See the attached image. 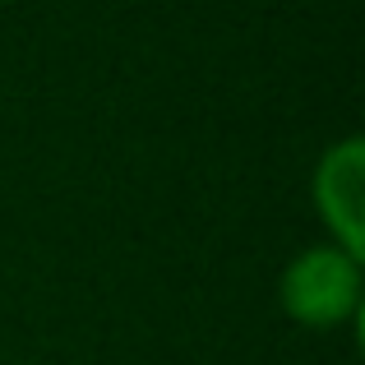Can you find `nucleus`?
I'll use <instances>...</instances> for the list:
<instances>
[{
	"label": "nucleus",
	"mask_w": 365,
	"mask_h": 365,
	"mask_svg": "<svg viewBox=\"0 0 365 365\" xmlns=\"http://www.w3.org/2000/svg\"><path fill=\"white\" fill-rule=\"evenodd\" d=\"M277 301L305 329H338L361 314V259L342 245H310L282 268Z\"/></svg>",
	"instance_id": "obj_1"
},
{
	"label": "nucleus",
	"mask_w": 365,
	"mask_h": 365,
	"mask_svg": "<svg viewBox=\"0 0 365 365\" xmlns=\"http://www.w3.org/2000/svg\"><path fill=\"white\" fill-rule=\"evenodd\" d=\"M310 199L319 222L329 227V241L342 245L347 255L365 259V227H361V204H365V139L347 134L324 158L314 162L310 176Z\"/></svg>",
	"instance_id": "obj_2"
}]
</instances>
